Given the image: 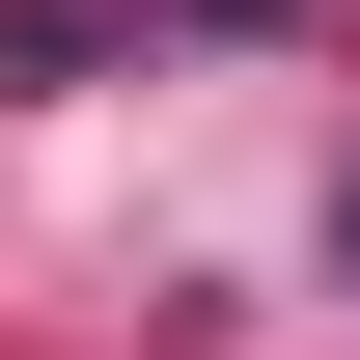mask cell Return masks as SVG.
<instances>
[{
	"instance_id": "cell-1",
	"label": "cell",
	"mask_w": 360,
	"mask_h": 360,
	"mask_svg": "<svg viewBox=\"0 0 360 360\" xmlns=\"http://www.w3.org/2000/svg\"><path fill=\"white\" fill-rule=\"evenodd\" d=\"M111 28H139V0H0V84H84Z\"/></svg>"
},
{
	"instance_id": "cell-2",
	"label": "cell",
	"mask_w": 360,
	"mask_h": 360,
	"mask_svg": "<svg viewBox=\"0 0 360 360\" xmlns=\"http://www.w3.org/2000/svg\"><path fill=\"white\" fill-rule=\"evenodd\" d=\"M194 28H250V0H194Z\"/></svg>"
}]
</instances>
